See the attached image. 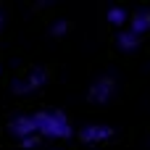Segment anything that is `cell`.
I'll return each mask as SVG.
<instances>
[{"mask_svg":"<svg viewBox=\"0 0 150 150\" xmlns=\"http://www.w3.org/2000/svg\"><path fill=\"white\" fill-rule=\"evenodd\" d=\"M37 121V134L40 137H50V140H66L71 137V121L63 111H40L34 113Z\"/></svg>","mask_w":150,"mask_h":150,"instance_id":"6da1fadb","label":"cell"},{"mask_svg":"<svg viewBox=\"0 0 150 150\" xmlns=\"http://www.w3.org/2000/svg\"><path fill=\"white\" fill-rule=\"evenodd\" d=\"M113 92H116V79L113 76H100V79H95L92 82V87H90V100L92 103H108L111 98H113Z\"/></svg>","mask_w":150,"mask_h":150,"instance_id":"7a4b0ae2","label":"cell"},{"mask_svg":"<svg viewBox=\"0 0 150 150\" xmlns=\"http://www.w3.org/2000/svg\"><path fill=\"white\" fill-rule=\"evenodd\" d=\"M45 84H47V71L45 69H34L24 79H16L13 82V90L16 92H34V90H42Z\"/></svg>","mask_w":150,"mask_h":150,"instance_id":"3957f363","label":"cell"},{"mask_svg":"<svg viewBox=\"0 0 150 150\" xmlns=\"http://www.w3.org/2000/svg\"><path fill=\"white\" fill-rule=\"evenodd\" d=\"M11 134H13V137H18V140H26V137L37 134V121H34V113H32V116H29V113L16 116V119L11 121Z\"/></svg>","mask_w":150,"mask_h":150,"instance_id":"277c9868","label":"cell"},{"mask_svg":"<svg viewBox=\"0 0 150 150\" xmlns=\"http://www.w3.org/2000/svg\"><path fill=\"white\" fill-rule=\"evenodd\" d=\"M79 137L84 140V142H105V140H111L113 137V129L108 127V124H87L82 132H79Z\"/></svg>","mask_w":150,"mask_h":150,"instance_id":"5b68a950","label":"cell"},{"mask_svg":"<svg viewBox=\"0 0 150 150\" xmlns=\"http://www.w3.org/2000/svg\"><path fill=\"white\" fill-rule=\"evenodd\" d=\"M129 32H134L137 37H142L145 32H150V8H142V11L129 16Z\"/></svg>","mask_w":150,"mask_h":150,"instance_id":"8992f818","label":"cell"},{"mask_svg":"<svg viewBox=\"0 0 150 150\" xmlns=\"http://www.w3.org/2000/svg\"><path fill=\"white\" fill-rule=\"evenodd\" d=\"M105 18H108V24H113V26H124V24H129V11L121 8V5H113V8H108Z\"/></svg>","mask_w":150,"mask_h":150,"instance_id":"52a82bcc","label":"cell"},{"mask_svg":"<svg viewBox=\"0 0 150 150\" xmlns=\"http://www.w3.org/2000/svg\"><path fill=\"white\" fill-rule=\"evenodd\" d=\"M116 42H119V47H121V50H127V53H132V50H137V47H140V37H137L134 32H129V29H124V32L116 37Z\"/></svg>","mask_w":150,"mask_h":150,"instance_id":"ba28073f","label":"cell"},{"mask_svg":"<svg viewBox=\"0 0 150 150\" xmlns=\"http://www.w3.org/2000/svg\"><path fill=\"white\" fill-rule=\"evenodd\" d=\"M66 32H69V24H66V21H55V24L50 26V34H53V37H63Z\"/></svg>","mask_w":150,"mask_h":150,"instance_id":"9c48e42d","label":"cell"},{"mask_svg":"<svg viewBox=\"0 0 150 150\" xmlns=\"http://www.w3.org/2000/svg\"><path fill=\"white\" fill-rule=\"evenodd\" d=\"M40 134H32V137H26V140H21V148H26V150H34L37 145H40Z\"/></svg>","mask_w":150,"mask_h":150,"instance_id":"30bf717a","label":"cell"},{"mask_svg":"<svg viewBox=\"0 0 150 150\" xmlns=\"http://www.w3.org/2000/svg\"><path fill=\"white\" fill-rule=\"evenodd\" d=\"M3 24H5V16H3V11H0V29H3Z\"/></svg>","mask_w":150,"mask_h":150,"instance_id":"8fae6325","label":"cell"},{"mask_svg":"<svg viewBox=\"0 0 150 150\" xmlns=\"http://www.w3.org/2000/svg\"><path fill=\"white\" fill-rule=\"evenodd\" d=\"M0 79H3V69H0Z\"/></svg>","mask_w":150,"mask_h":150,"instance_id":"7c38bea8","label":"cell"}]
</instances>
